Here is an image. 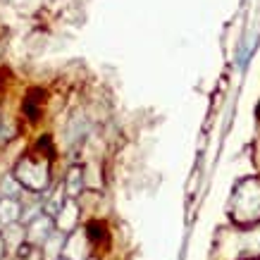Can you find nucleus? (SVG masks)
I'll return each instance as SVG.
<instances>
[{
  "label": "nucleus",
  "instance_id": "obj_1",
  "mask_svg": "<svg viewBox=\"0 0 260 260\" xmlns=\"http://www.w3.org/2000/svg\"><path fill=\"white\" fill-rule=\"evenodd\" d=\"M15 177L26 189L41 191L48 186V165L46 162H39V160H34V158H24L22 162L17 165Z\"/></svg>",
  "mask_w": 260,
  "mask_h": 260
},
{
  "label": "nucleus",
  "instance_id": "obj_2",
  "mask_svg": "<svg viewBox=\"0 0 260 260\" xmlns=\"http://www.w3.org/2000/svg\"><path fill=\"white\" fill-rule=\"evenodd\" d=\"M50 232H53V220L46 217V215H43V217L39 215V217L31 222V227H29V239H31L34 244H46L48 239L53 237Z\"/></svg>",
  "mask_w": 260,
  "mask_h": 260
},
{
  "label": "nucleus",
  "instance_id": "obj_3",
  "mask_svg": "<svg viewBox=\"0 0 260 260\" xmlns=\"http://www.w3.org/2000/svg\"><path fill=\"white\" fill-rule=\"evenodd\" d=\"M19 213H22V205L17 203L15 198L5 196L0 201V224H5V227L15 224V222L19 220Z\"/></svg>",
  "mask_w": 260,
  "mask_h": 260
},
{
  "label": "nucleus",
  "instance_id": "obj_4",
  "mask_svg": "<svg viewBox=\"0 0 260 260\" xmlns=\"http://www.w3.org/2000/svg\"><path fill=\"white\" fill-rule=\"evenodd\" d=\"M79 189H81V170H72L70 181H67V191H70V196H77Z\"/></svg>",
  "mask_w": 260,
  "mask_h": 260
},
{
  "label": "nucleus",
  "instance_id": "obj_5",
  "mask_svg": "<svg viewBox=\"0 0 260 260\" xmlns=\"http://www.w3.org/2000/svg\"><path fill=\"white\" fill-rule=\"evenodd\" d=\"M3 251H5V239H0V258H3Z\"/></svg>",
  "mask_w": 260,
  "mask_h": 260
}]
</instances>
